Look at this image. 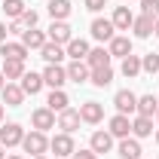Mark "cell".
<instances>
[{"label":"cell","mask_w":159,"mask_h":159,"mask_svg":"<svg viewBox=\"0 0 159 159\" xmlns=\"http://www.w3.org/2000/svg\"><path fill=\"white\" fill-rule=\"evenodd\" d=\"M21 147H25V153H31V156H43L46 150H49V138H46V132H28L25 141H21Z\"/></svg>","instance_id":"obj_1"},{"label":"cell","mask_w":159,"mask_h":159,"mask_svg":"<svg viewBox=\"0 0 159 159\" xmlns=\"http://www.w3.org/2000/svg\"><path fill=\"white\" fill-rule=\"evenodd\" d=\"M113 107H116V113L132 116V113H138V95L132 89H119L116 95H113Z\"/></svg>","instance_id":"obj_2"},{"label":"cell","mask_w":159,"mask_h":159,"mask_svg":"<svg viewBox=\"0 0 159 159\" xmlns=\"http://www.w3.org/2000/svg\"><path fill=\"white\" fill-rule=\"evenodd\" d=\"M49 150H52L55 156H70V153L77 150V144H74V135H67V132H58V135H52V138H49Z\"/></svg>","instance_id":"obj_3"},{"label":"cell","mask_w":159,"mask_h":159,"mask_svg":"<svg viewBox=\"0 0 159 159\" xmlns=\"http://www.w3.org/2000/svg\"><path fill=\"white\" fill-rule=\"evenodd\" d=\"M21 141H25V129H21L19 122L0 125V144H3V147H19Z\"/></svg>","instance_id":"obj_4"},{"label":"cell","mask_w":159,"mask_h":159,"mask_svg":"<svg viewBox=\"0 0 159 159\" xmlns=\"http://www.w3.org/2000/svg\"><path fill=\"white\" fill-rule=\"evenodd\" d=\"M43 83H46L49 89H64V83H67V67H61V64H46Z\"/></svg>","instance_id":"obj_5"},{"label":"cell","mask_w":159,"mask_h":159,"mask_svg":"<svg viewBox=\"0 0 159 159\" xmlns=\"http://www.w3.org/2000/svg\"><path fill=\"white\" fill-rule=\"evenodd\" d=\"M89 31H92V40H98V43H110V40L116 37V28H113L110 19H95Z\"/></svg>","instance_id":"obj_6"},{"label":"cell","mask_w":159,"mask_h":159,"mask_svg":"<svg viewBox=\"0 0 159 159\" xmlns=\"http://www.w3.org/2000/svg\"><path fill=\"white\" fill-rule=\"evenodd\" d=\"M0 55H3V61H25L31 52H28V46L25 43H12V40H6V43H0Z\"/></svg>","instance_id":"obj_7"},{"label":"cell","mask_w":159,"mask_h":159,"mask_svg":"<svg viewBox=\"0 0 159 159\" xmlns=\"http://www.w3.org/2000/svg\"><path fill=\"white\" fill-rule=\"evenodd\" d=\"M80 119L89 122V125H98L101 119H104V104H98V101H83L80 104Z\"/></svg>","instance_id":"obj_8"},{"label":"cell","mask_w":159,"mask_h":159,"mask_svg":"<svg viewBox=\"0 0 159 159\" xmlns=\"http://www.w3.org/2000/svg\"><path fill=\"white\" fill-rule=\"evenodd\" d=\"M107 132L113 135V138H129L132 135V119L125 116V113H116V116H110V122H107Z\"/></svg>","instance_id":"obj_9"},{"label":"cell","mask_w":159,"mask_h":159,"mask_svg":"<svg viewBox=\"0 0 159 159\" xmlns=\"http://www.w3.org/2000/svg\"><path fill=\"white\" fill-rule=\"evenodd\" d=\"M46 37L52 40V43H58V46H67L74 40V34H70V25L67 21H52L49 31H46Z\"/></svg>","instance_id":"obj_10"},{"label":"cell","mask_w":159,"mask_h":159,"mask_svg":"<svg viewBox=\"0 0 159 159\" xmlns=\"http://www.w3.org/2000/svg\"><path fill=\"white\" fill-rule=\"evenodd\" d=\"M31 125H34L37 132H49V129H55V113H52L49 107H37V110L31 113Z\"/></svg>","instance_id":"obj_11"},{"label":"cell","mask_w":159,"mask_h":159,"mask_svg":"<svg viewBox=\"0 0 159 159\" xmlns=\"http://www.w3.org/2000/svg\"><path fill=\"white\" fill-rule=\"evenodd\" d=\"M89 147H92L98 156H101V153H110V150H113V135H110L107 129H98V132H92Z\"/></svg>","instance_id":"obj_12"},{"label":"cell","mask_w":159,"mask_h":159,"mask_svg":"<svg viewBox=\"0 0 159 159\" xmlns=\"http://www.w3.org/2000/svg\"><path fill=\"white\" fill-rule=\"evenodd\" d=\"M80 122H83V119H80V110H70V107H67V110H61L58 119H55V125H58L61 132H67V135H74V132H77Z\"/></svg>","instance_id":"obj_13"},{"label":"cell","mask_w":159,"mask_h":159,"mask_svg":"<svg viewBox=\"0 0 159 159\" xmlns=\"http://www.w3.org/2000/svg\"><path fill=\"white\" fill-rule=\"evenodd\" d=\"M107 52H110V58H125V55H132V40L116 34V37L107 43Z\"/></svg>","instance_id":"obj_14"},{"label":"cell","mask_w":159,"mask_h":159,"mask_svg":"<svg viewBox=\"0 0 159 159\" xmlns=\"http://www.w3.org/2000/svg\"><path fill=\"white\" fill-rule=\"evenodd\" d=\"M0 95H3V104L6 107H21V101H25V92H21L19 83H6L0 89Z\"/></svg>","instance_id":"obj_15"},{"label":"cell","mask_w":159,"mask_h":159,"mask_svg":"<svg viewBox=\"0 0 159 159\" xmlns=\"http://www.w3.org/2000/svg\"><path fill=\"white\" fill-rule=\"evenodd\" d=\"M153 135V116H141V113H135V119H132V138H150Z\"/></svg>","instance_id":"obj_16"},{"label":"cell","mask_w":159,"mask_h":159,"mask_svg":"<svg viewBox=\"0 0 159 159\" xmlns=\"http://www.w3.org/2000/svg\"><path fill=\"white\" fill-rule=\"evenodd\" d=\"M153 25H156V19H150V16H135V21H132V31H135V37L138 40H147L153 37Z\"/></svg>","instance_id":"obj_17"},{"label":"cell","mask_w":159,"mask_h":159,"mask_svg":"<svg viewBox=\"0 0 159 159\" xmlns=\"http://www.w3.org/2000/svg\"><path fill=\"white\" fill-rule=\"evenodd\" d=\"M67 52H64V46H58V43H52V40H46V46L40 49V58L46 61V64H61V58H64Z\"/></svg>","instance_id":"obj_18"},{"label":"cell","mask_w":159,"mask_h":159,"mask_svg":"<svg viewBox=\"0 0 159 159\" xmlns=\"http://www.w3.org/2000/svg\"><path fill=\"white\" fill-rule=\"evenodd\" d=\"M21 92H25V95H37L40 89H43V86H46V83H43V74H34V70H25V77H21Z\"/></svg>","instance_id":"obj_19"},{"label":"cell","mask_w":159,"mask_h":159,"mask_svg":"<svg viewBox=\"0 0 159 159\" xmlns=\"http://www.w3.org/2000/svg\"><path fill=\"white\" fill-rule=\"evenodd\" d=\"M86 64H89V70H95V67H110V52H107L104 46H95V49H89Z\"/></svg>","instance_id":"obj_20"},{"label":"cell","mask_w":159,"mask_h":159,"mask_svg":"<svg viewBox=\"0 0 159 159\" xmlns=\"http://www.w3.org/2000/svg\"><path fill=\"white\" fill-rule=\"evenodd\" d=\"M89 74H92V70H89V64H86V61H70V64H67V83H89Z\"/></svg>","instance_id":"obj_21"},{"label":"cell","mask_w":159,"mask_h":159,"mask_svg":"<svg viewBox=\"0 0 159 159\" xmlns=\"http://www.w3.org/2000/svg\"><path fill=\"white\" fill-rule=\"evenodd\" d=\"M110 21H113V28H116V31H129V28H132V21H135V12H132L129 6H116V9H113V16H110Z\"/></svg>","instance_id":"obj_22"},{"label":"cell","mask_w":159,"mask_h":159,"mask_svg":"<svg viewBox=\"0 0 159 159\" xmlns=\"http://www.w3.org/2000/svg\"><path fill=\"white\" fill-rule=\"evenodd\" d=\"M116 153L122 159H141L144 150H141V141L138 138H122V141H119V147H116Z\"/></svg>","instance_id":"obj_23"},{"label":"cell","mask_w":159,"mask_h":159,"mask_svg":"<svg viewBox=\"0 0 159 159\" xmlns=\"http://www.w3.org/2000/svg\"><path fill=\"white\" fill-rule=\"evenodd\" d=\"M46 107H49L52 113H61V110H67V107H70V98L64 95V89H52V92H49V98H46Z\"/></svg>","instance_id":"obj_24"},{"label":"cell","mask_w":159,"mask_h":159,"mask_svg":"<svg viewBox=\"0 0 159 159\" xmlns=\"http://www.w3.org/2000/svg\"><path fill=\"white\" fill-rule=\"evenodd\" d=\"M70 9H74L70 0H49V16H52V21H67Z\"/></svg>","instance_id":"obj_25"},{"label":"cell","mask_w":159,"mask_h":159,"mask_svg":"<svg viewBox=\"0 0 159 159\" xmlns=\"http://www.w3.org/2000/svg\"><path fill=\"white\" fill-rule=\"evenodd\" d=\"M46 34H43V31H37V28H28V31H25V34H21V43H25V46H28V52H31V49H43V46H46Z\"/></svg>","instance_id":"obj_26"},{"label":"cell","mask_w":159,"mask_h":159,"mask_svg":"<svg viewBox=\"0 0 159 159\" xmlns=\"http://www.w3.org/2000/svg\"><path fill=\"white\" fill-rule=\"evenodd\" d=\"M64 52H67V55H70V58L74 61H86V55H89V43H86V40H70V43H67V46H64Z\"/></svg>","instance_id":"obj_27"},{"label":"cell","mask_w":159,"mask_h":159,"mask_svg":"<svg viewBox=\"0 0 159 159\" xmlns=\"http://www.w3.org/2000/svg\"><path fill=\"white\" fill-rule=\"evenodd\" d=\"M89 83H92V86H98V89L110 86V83H113V67H95V70L89 74Z\"/></svg>","instance_id":"obj_28"},{"label":"cell","mask_w":159,"mask_h":159,"mask_svg":"<svg viewBox=\"0 0 159 159\" xmlns=\"http://www.w3.org/2000/svg\"><path fill=\"white\" fill-rule=\"evenodd\" d=\"M156 110H159L156 95H138V113L141 116H156Z\"/></svg>","instance_id":"obj_29"},{"label":"cell","mask_w":159,"mask_h":159,"mask_svg":"<svg viewBox=\"0 0 159 159\" xmlns=\"http://www.w3.org/2000/svg\"><path fill=\"white\" fill-rule=\"evenodd\" d=\"M3 77H6V83H12V80H21L25 77V61H3Z\"/></svg>","instance_id":"obj_30"},{"label":"cell","mask_w":159,"mask_h":159,"mask_svg":"<svg viewBox=\"0 0 159 159\" xmlns=\"http://www.w3.org/2000/svg\"><path fill=\"white\" fill-rule=\"evenodd\" d=\"M119 70H122V77H129V80L138 77V74H141V55H135V52H132V55H125Z\"/></svg>","instance_id":"obj_31"},{"label":"cell","mask_w":159,"mask_h":159,"mask_svg":"<svg viewBox=\"0 0 159 159\" xmlns=\"http://www.w3.org/2000/svg\"><path fill=\"white\" fill-rule=\"evenodd\" d=\"M141 74H159V52H147L144 58H141Z\"/></svg>","instance_id":"obj_32"},{"label":"cell","mask_w":159,"mask_h":159,"mask_svg":"<svg viewBox=\"0 0 159 159\" xmlns=\"http://www.w3.org/2000/svg\"><path fill=\"white\" fill-rule=\"evenodd\" d=\"M28 9V3L25 0H3V12L9 16V19H21V12Z\"/></svg>","instance_id":"obj_33"},{"label":"cell","mask_w":159,"mask_h":159,"mask_svg":"<svg viewBox=\"0 0 159 159\" xmlns=\"http://www.w3.org/2000/svg\"><path fill=\"white\" fill-rule=\"evenodd\" d=\"M19 21L25 25V28H37V21H40V12H37V9H25Z\"/></svg>","instance_id":"obj_34"},{"label":"cell","mask_w":159,"mask_h":159,"mask_svg":"<svg viewBox=\"0 0 159 159\" xmlns=\"http://www.w3.org/2000/svg\"><path fill=\"white\" fill-rule=\"evenodd\" d=\"M141 9H144V16L159 19V0H141Z\"/></svg>","instance_id":"obj_35"},{"label":"cell","mask_w":159,"mask_h":159,"mask_svg":"<svg viewBox=\"0 0 159 159\" xmlns=\"http://www.w3.org/2000/svg\"><path fill=\"white\" fill-rule=\"evenodd\" d=\"M70 159H98V153H95L92 147H86V150L80 147V150H74V153H70Z\"/></svg>","instance_id":"obj_36"},{"label":"cell","mask_w":159,"mask_h":159,"mask_svg":"<svg viewBox=\"0 0 159 159\" xmlns=\"http://www.w3.org/2000/svg\"><path fill=\"white\" fill-rule=\"evenodd\" d=\"M104 3H107V0H86V9H89V12H101Z\"/></svg>","instance_id":"obj_37"},{"label":"cell","mask_w":159,"mask_h":159,"mask_svg":"<svg viewBox=\"0 0 159 159\" xmlns=\"http://www.w3.org/2000/svg\"><path fill=\"white\" fill-rule=\"evenodd\" d=\"M6 37H9V28H6V25L0 21V43H6Z\"/></svg>","instance_id":"obj_38"},{"label":"cell","mask_w":159,"mask_h":159,"mask_svg":"<svg viewBox=\"0 0 159 159\" xmlns=\"http://www.w3.org/2000/svg\"><path fill=\"white\" fill-rule=\"evenodd\" d=\"M3 86H6V77H3V70H0V89H3Z\"/></svg>","instance_id":"obj_39"},{"label":"cell","mask_w":159,"mask_h":159,"mask_svg":"<svg viewBox=\"0 0 159 159\" xmlns=\"http://www.w3.org/2000/svg\"><path fill=\"white\" fill-rule=\"evenodd\" d=\"M153 34H156V37H159V19H156V25H153Z\"/></svg>","instance_id":"obj_40"},{"label":"cell","mask_w":159,"mask_h":159,"mask_svg":"<svg viewBox=\"0 0 159 159\" xmlns=\"http://www.w3.org/2000/svg\"><path fill=\"white\" fill-rule=\"evenodd\" d=\"M6 159H25V156H19V153H12V156H6Z\"/></svg>","instance_id":"obj_41"},{"label":"cell","mask_w":159,"mask_h":159,"mask_svg":"<svg viewBox=\"0 0 159 159\" xmlns=\"http://www.w3.org/2000/svg\"><path fill=\"white\" fill-rule=\"evenodd\" d=\"M3 113H6V110H3V104H0V122H3Z\"/></svg>","instance_id":"obj_42"},{"label":"cell","mask_w":159,"mask_h":159,"mask_svg":"<svg viewBox=\"0 0 159 159\" xmlns=\"http://www.w3.org/2000/svg\"><path fill=\"white\" fill-rule=\"evenodd\" d=\"M0 159H6V156H3V144H0Z\"/></svg>","instance_id":"obj_43"},{"label":"cell","mask_w":159,"mask_h":159,"mask_svg":"<svg viewBox=\"0 0 159 159\" xmlns=\"http://www.w3.org/2000/svg\"><path fill=\"white\" fill-rule=\"evenodd\" d=\"M34 159H49V156H46V153H43V156H34Z\"/></svg>","instance_id":"obj_44"},{"label":"cell","mask_w":159,"mask_h":159,"mask_svg":"<svg viewBox=\"0 0 159 159\" xmlns=\"http://www.w3.org/2000/svg\"><path fill=\"white\" fill-rule=\"evenodd\" d=\"M156 144H159V132H156Z\"/></svg>","instance_id":"obj_45"},{"label":"cell","mask_w":159,"mask_h":159,"mask_svg":"<svg viewBox=\"0 0 159 159\" xmlns=\"http://www.w3.org/2000/svg\"><path fill=\"white\" fill-rule=\"evenodd\" d=\"M156 119H159V110H156Z\"/></svg>","instance_id":"obj_46"}]
</instances>
